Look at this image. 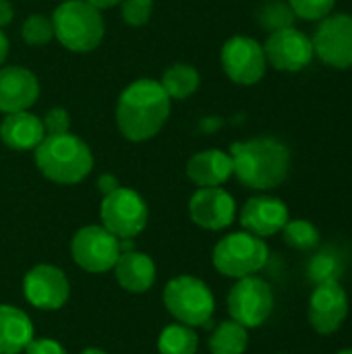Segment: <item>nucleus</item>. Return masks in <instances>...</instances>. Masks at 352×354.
I'll use <instances>...</instances> for the list:
<instances>
[{
  "label": "nucleus",
  "instance_id": "nucleus-1",
  "mask_svg": "<svg viewBox=\"0 0 352 354\" xmlns=\"http://www.w3.org/2000/svg\"><path fill=\"white\" fill-rule=\"evenodd\" d=\"M170 116V97L154 79L131 83L118 97L116 124L129 141H147L156 137Z\"/></svg>",
  "mask_w": 352,
  "mask_h": 354
},
{
  "label": "nucleus",
  "instance_id": "nucleus-2",
  "mask_svg": "<svg viewBox=\"0 0 352 354\" xmlns=\"http://www.w3.org/2000/svg\"><path fill=\"white\" fill-rule=\"evenodd\" d=\"M234 176L255 191L280 187L290 170V149L274 137H257L230 145Z\"/></svg>",
  "mask_w": 352,
  "mask_h": 354
},
{
  "label": "nucleus",
  "instance_id": "nucleus-3",
  "mask_svg": "<svg viewBox=\"0 0 352 354\" xmlns=\"http://www.w3.org/2000/svg\"><path fill=\"white\" fill-rule=\"evenodd\" d=\"M35 164L39 172L58 185H77L93 168L89 145L73 133L46 135L35 147Z\"/></svg>",
  "mask_w": 352,
  "mask_h": 354
},
{
  "label": "nucleus",
  "instance_id": "nucleus-4",
  "mask_svg": "<svg viewBox=\"0 0 352 354\" xmlns=\"http://www.w3.org/2000/svg\"><path fill=\"white\" fill-rule=\"evenodd\" d=\"M54 37L71 52H91L104 37V19L87 0H66L52 15Z\"/></svg>",
  "mask_w": 352,
  "mask_h": 354
},
{
  "label": "nucleus",
  "instance_id": "nucleus-5",
  "mask_svg": "<svg viewBox=\"0 0 352 354\" xmlns=\"http://www.w3.org/2000/svg\"><path fill=\"white\" fill-rule=\"evenodd\" d=\"M164 307L178 322L189 328L207 326L216 311V299L210 286L195 276L183 274L164 286Z\"/></svg>",
  "mask_w": 352,
  "mask_h": 354
},
{
  "label": "nucleus",
  "instance_id": "nucleus-6",
  "mask_svg": "<svg viewBox=\"0 0 352 354\" xmlns=\"http://www.w3.org/2000/svg\"><path fill=\"white\" fill-rule=\"evenodd\" d=\"M270 259V249L263 239L243 230L220 239L212 253L214 268L226 278H247L255 276L266 268Z\"/></svg>",
  "mask_w": 352,
  "mask_h": 354
},
{
  "label": "nucleus",
  "instance_id": "nucleus-7",
  "mask_svg": "<svg viewBox=\"0 0 352 354\" xmlns=\"http://www.w3.org/2000/svg\"><path fill=\"white\" fill-rule=\"evenodd\" d=\"M102 226L112 232L116 239H135L139 236L149 220V209L143 197L127 187L104 195L100 205Z\"/></svg>",
  "mask_w": 352,
  "mask_h": 354
},
{
  "label": "nucleus",
  "instance_id": "nucleus-8",
  "mask_svg": "<svg viewBox=\"0 0 352 354\" xmlns=\"http://www.w3.org/2000/svg\"><path fill=\"white\" fill-rule=\"evenodd\" d=\"M274 311V290L259 276H247L237 280L228 292L230 319L247 330L263 326Z\"/></svg>",
  "mask_w": 352,
  "mask_h": 354
},
{
  "label": "nucleus",
  "instance_id": "nucleus-9",
  "mask_svg": "<svg viewBox=\"0 0 352 354\" xmlns=\"http://www.w3.org/2000/svg\"><path fill=\"white\" fill-rule=\"evenodd\" d=\"M71 255L75 263L89 274L112 272L120 257V239L108 232L102 224L83 226L71 241Z\"/></svg>",
  "mask_w": 352,
  "mask_h": 354
},
{
  "label": "nucleus",
  "instance_id": "nucleus-10",
  "mask_svg": "<svg viewBox=\"0 0 352 354\" xmlns=\"http://www.w3.org/2000/svg\"><path fill=\"white\" fill-rule=\"evenodd\" d=\"M315 56L332 68H352V15L336 12L322 19L313 33Z\"/></svg>",
  "mask_w": 352,
  "mask_h": 354
},
{
  "label": "nucleus",
  "instance_id": "nucleus-11",
  "mask_svg": "<svg viewBox=\"0 0 352 354\" xmlns=\"http://www.w3.org/2000/svg\"><path fill=\"white\" fill-rule=\"evenodd\" d=\"M23 295L39 311H58L68 303L71 282L60 268L39 263L23 276Z\"/></svg>",
  "mask_w": 352,
  "mask_h": 354
},
{
  "label": "nucleus",
  "instance_id": "nucleus-12",
  "mask_svg": "<svg viewBox=\"0 0 352 354\" xmlns=\"http://www.w3.org/2000/svg\"><path fill=\"white\" fill-rule=\"evenodd\" d=\"M222 66L230 81L239 85H255L268 68L263 46L253 37L234 35L222 48Z\"/></svg>",
  "mask_w": 352,
  "mask_h": 354
},
{
  "label": "nucleus",
  "instance_id": "nucleus-13",
  "mask_svg": "<svg viewBox=\"0 0 352 354\" xmlns=\"http://www.w3.org/2000/svg\"><path fill=\"white\" fill-rule=\"evenodd\" d=\"M263 54H266V60L276 71H284V73L303 71L305 66L311 64L315 56L311 37L303 33L301 29H297L295 25L272 31L263 44Z\"/></svg>",
  "mask_w": 352,
  "mask_h": 354
},
{
  "label": "nucleus",
  "instance_id": "nucleus-14",
  "mask_svg": "<svg viewBox=\"0 0 352 354\" xmlns=\"http://www.w3.org/2000/svg\"><path fill=\"white\" fill-rule=\"evenodd\" d=\"M309 324L322 336L336 334L349 317V295L340 282L317 284L309 297Z\"/></svg>",
  "mask_w": 352,
  "mask_h": 354
},
{
  "label": "nucleus",
  "instance_id": "nucleus-15",
  "mask_svg": "<svg viewBox=\"0 0 352 354\" xmlns=\"http://www.w3.org/2000/svg\"><path fill=\"white\" fill-rule=\"evenodd\" d=\"M191 220L205 230L218 232L228 228L237 218V201L222 187L199 189L189 201Z\"/></svg>",
  "mask_w": 352,
  "mask_h": 354
},
{
  "label": "nucleus",
  "instance_id": "nucleus-16",
  "mask_svg": "<svg viewBox=\"0 0 352 354\" xmlns=\"http://www.w3.org/2000/svg\"><path fill=\"white\" fill-rule=\"evenodd\" d=\"M239 220L247 232L266 239L282 232V228L290 220V212L282 199L272 195H257L243 205Z\"/></svg>",
  "mask_w": 352,
  "mask_h": 354
},
{
  "label": "nucleus",
  "instance_id": "nucleus-17",
  "mask_svg": "<svg viewBox=\"0 0 352 354\" xmlns=\"http://www.w3.org/2000/svg\"><path fill=\"white\" fill-rule=\"evenodd\" d=\"M39 95L37 77L23 66L0 68V112H23L35 104Z\"/></svg>",
  "mask_w": 352,
  "mask_h": 354
},
{
  "label": "nucleus",
  "instance_id": "nucleus-18",
  "mask_svg": "<svg viewBox=\"0 0 352 354\" xmlns=\"http://www.w3.org/2000/svg\"><path fill=\"white\" fill-rule=\"evenodd\" d=\"M118 286L131 295H143L156 284V263L147 253L141 251H124L120 253L116 266L112 268Z\"/></svg>",
  "mask_w": 352,
  "mask_h": 354
},
{
  "label": "nucleus",
  "instance_id": "nucleus-19",
  "mask_svg": "<svg viewBox=\"0 0 352 354\" xmlns=\"http://www.w3.org/2000/svg\"><path fill=\"white\" fill-rule=\"evenodd\" d=\"M234 174L232 158L220 149H205L195 153L187 164V176L199 189L205 187H222Z\"/></svg>",
  "mask_w": 352,
  "mask_h": 354
},
{
  "label": "nucleus",
  "instance_id": "nucleus-20",
  "mask_svg": "<svg viewBox=\"0 0 352 354\" xmlns=\"http://www.w3.org/2000/svg\"><path fill=\"white\" fill-rule=\"evenodd\" d=\"M44 137H46V131H44L41 120L35 114L27 112V110L6 114L2 124H0L2 143L8 149H15V151L35 149L41 143Z\"/></svg>",
  "mask_w": 352,
  "mask_h": 354
},
{
  "label": "nucleus",
  "instance_id": "nucleus-21",
  "mask_svg": "<svg viewBox=\"0 0 352 354\" xmlns=\"http://www.w3.org/2000/svg\"><path fill=\"white\" fill-rule=\"evenodd\" d=\"M35 338L33 324L25 311L0 305V354H19Z\"/></svg>",
  "mask_w": 352,
  "mask_h": 354
},
{
  "label": "nucleus",
  "instance_id": "nucleus-22",
  "mask_svg": "<svg viewBox=\"0 0 352 354\" xmlns=\"http://www.w3.org/2000/svg\"><path fill=\"white\" fill-rule=\"evenodd\" d=\"M346 272V263L340 251L334 247L319 249L307 263V278L317 286L326 282H340Z\"/></svg>",
  "mask_w": 352,
  "mask_h": 354
},
{
  "label": "nucleus",
  "instance_id": "nucleus-23",
  "mask_svg": "<svg viewBox=\"0 0 352 354\" xmlns=\"http://www.w3.org/2000/svg\"><path fill=\"white\" fill-rule=\"evenodd\" d=\"M212 354H245L249 346V330L234 319L220 322L207 340Z\"/></svg>",
  "mask_w": 352,
  "mask_h": 354
},
{
  "label": "nucleus",
  "instance_id": "nucleus-24",
  "mask_svg": "<svg viewBox=\"0 0 352 354\" xmlns=\"http://www.w3.org/2000/svg\"><path fill=\"white\" fill-rule=\"evenodd\" d=\"M199 83H201V77H199L197 68L191 64L170 66L162 75V81H160V85L164 87V91L168 93L170 100H185V97L193 95L199 87Z\"/></svg>",
  "mask_w": 352,
  "mask_h": 354
},
{
  "label": "nucleus",
  "instance_id": "nucleus-25",
  "mask_svg": "<svg viewBox=\"0 0 352 354\" xmlns=\"http://www.w3.org/2000/svg\"><path fill=\"white\" fill-rule=\"evenodd\" d=\"M199 336L193 328L185 324H170L162 330L158 338L160 354H197Z\"/></svg>",
  "mask_w": 352,
  "mask_h": 354
},
{
  "label": "nucleus",
  "instance_id": "nucleus-26",
  "mask_svg": "<svg viewBox=\"0 0 352 354\" xmlns=\"http://www.w3.org/2000/svg\"><path fill=\"white\" fill-rule=\"evenodd\" d=\"M284 243L297 251H315L322 243V234L317 226L309 220H288L282 228Z\"/></svg>",
  "mask_w": 352,
  "mask_h": 354
},
{
  "label": "nucleus",
  "instance_id": "nucleus-27",
  "mask_svg": "<svg viewBox=\"0 0 352 354\" xmlns=\"http://www.w3.org/2000/svg\"><path fill=\"white\" fill-rule=\"evenodd\" d=\"M295 12L288 4V0H268L261 4V8L257 10V23L263 29L270 31H278V29H286L295 25Z\"/></svg>",
  "mask_w": 352,
  "mask_h": 354
},
{
  "label": "nucleus",
  "instance_id": "nucleus-28",
  "mask_svg": "<svg viewBox=\"0 0 352 354\" xmlns=\"http://www.w3.org/2000/svg\"><path fill=\"white\" fill-rule=\"evenodd\" d=\"M21 35L29 46H46L54 37L52 19L46 15H29L23 23Z\"/></svg>",
  "mask_w": 352,
  "mask_h": 354
},
{
  "label": "nucleus",
  "instance_id": "nucleus-29",
  "mask_svg": "<svg viewBox=\"0 0 352 354\" xmlns=\"http://www.w3.org/2000/svg\"><path fill=\"white\" fill-rule=\"evenodd\" d=\"M295 17L303 21H322L332 15L336 0H288Z\"/></svg>",
  "mask_w": 352,
  "mask_h": 354
},
{
  "label": "nucleus",
  "instance_id": "nucleus-30",
  "mask_svg": "<svg viewBox=\"0 0 352 354\" xmlns=\"http://www.w3.org/2000/svg\"><path fill=\"white\" fill-rule=\"evenodd\" d=\"M124 23L133 27H141L149 21L154 10V0H122L120 2Z\"/></svg>",
  "mask_w": 352,
  "mask_h": 354
},
{
  "label": "nucleus",
  "instance_id": "nucleus-31",
  "mask_svg": "<svg viewBox=\"0 0 352 354\" xmlns=\"http://www.w3.org/2000/svg\"><path fill=\"white\" fill-rule=\"evenodd\" d=\"M41 124H44L46 135L66 133L68 127H71V116H68V112L62 110V108H52V110H48V112L44 114Z\"/></svg>",
  "mask_w": 352,
  "mask_h": 354
},
{
  "label": "nucleus",
  "instance_id": "nucleus-32",
  "mask_svg": "<svg viewBox=\"0 0 352 354\" xmlns=\"http://www.w3.org/2000/svg\"><path fill=\"white\" fill-rule=\"evenodd\" d=\"M25 354H66L64 346L58 340L52 338H33L27 346H25Z\"/></svg>",
  "mask_w": 352,
  "mask_h": 354
},
{
  "label": "nucleus",
  "instance_id": "nucleus-33",
  "mask_svg": "<svg viewBox=\"0 0 352 354\" xmlns=\"http://www.w3.org/2000/svg\"><path fill=\"white\" fill-rule=\"evenodd\" d=\"M118 187H120V185H118V178L112 176V174H102V176L98 178V189H100L102 195H108V193L116 191Z\"/></svg>",
  "mask_w": 352,
  "mask_h": 354
},
{
  "label": "nucleus",
  "instance_id": "nucleus-34",
  "mask_svg": "<svg viewBox=\"0 0 352 354\" xmlns=\"http://www.w3.org/2000/svg\"><path fill=\"white\" fill-rule=\"evenodd\" d=\"M12 21V4L8 0H0V27Z\"/></svg>",
  "mask_w": 352,
  "mask_h": 354
},
{
  "label": "nucleus",
  "instance_id": "nucleus-35",
  "mask_svg": "<svg viewBox=\"0 0 352 354\" xmlns=\"http://www.w3.org/2000/svg\"><path fill=\"white\" fill-rule=\"evenodd\" d=\"M91 6H95L98 10H102V8H112V6H116V4H120L122 0H87Z\"/></svg>",
  "mask_w": 352,
  "mask_h": 354
},
{
  "label": "nucleus",
  "instance_id": "nucleus-36",
  "mask_svg": "<svg viewBox=\"0 0 352 354\" xmlns=\"http://www.w3.org/2000/svg\"><path fill=\"white\" fill-rule=\"evenodd\" d=\"M6 56H8V39H6V35L2 33V29H0V66L4 64Z\"/></svg>",
  "mask_w": 352,
  "mask_h": 354
},
{
  "label": "nucleus",
  "instance_id": "nucleus-37",
  "mask_svg": "<svg viewBox=\"0 0 352 354\" xmlns=\"http://www.w3.org/2000/svg\"><path fill=\"white\" fill-rule=\"evenodd\" d=\"M79 354H108L106 351H102V348H85V351H81Z\"/></svg>",
  "mask_w": 352,
  "mask_h": 354
},
{
  "label": "nucleus",
  "instance_id": "nucleus-38",
  "mask_svg": "<svg viewBox=\"0 0 352 354\" xmlns=\"http://www.w3.org/2000/svg\"><path fill=\"white\" fill-rule=\"evenodd\" d=\"M336 354H352V348H342V351H338Z\"/></svg>",
  "mask_w": 352,
  "mask_h": 354
}]
</instances>
